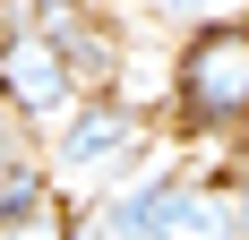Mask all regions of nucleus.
I'll return each instance as SVG.
<instances>
[{
  "instance_id": "6",
  "label": "nucleus",
  "mask_w": 249,
  "mask_h": 240,
  "mask_svg": "<svg viewBox=\"0 0 249 240\" xmlns=\"http://www.w3.org/2000/svg\"><path fill=\"white\" fill-rule=\"evenodd\" d=\"M146 9H155V17H189V26H224L241 0H146Z\"/></svg>"
},
{
  "instance_id": "5",
  "label": "nucleus",
  "mask_w": 249,
  "mask_h": 240,
  "mask_svg": "<svg viewBox=\"0 0 249 240\" xmlns=\"http://www.w3.org/2000/svg\"><path fill=\"white\" fill-rule=\"evenodd\" d=\"M0 240H77V223H69V206H60V197H43L35 215L0 223Z\"/></svg>"
},
{
  "instance_id": "1",
  "label": "nucleus",
  "mask_w": 249,
  "mask_h": 240,
  "mask_svg": "<svg viewBox=\"0 0 249 240\" xmlns=\"http://www.w3.org/2000/svg\"><path fill=\"white\" fill-rule=\"evenodd\" d=\"M172 103H180L189 129H206V137L249 120V26L241 17L189 34V51H180V69H172Z\"/></svg>"
},
{
  "instance_id": "2",
  "label": "nucleus",
  "mask_w": 249,
  "mask_h": 240,
  "mask_svg": "<svg viewBox=\"0 0 249 240\" xmlns=\"http://www.w3.org/2000/svg\"><path fill=\"white\" fill-rule=\"evenodd\" d=\"M146 120L129 112V103H112V95H95L86 112L52 137V171L60 180H121L129 163H146Z\"/></svg>"
},
{
  "instance_id": "4",
  "label": "nucleus",
  "mask_w": 249,
  "mask_h": 240,
  "mask_svg": "<svg viewBox=\"0 0 249 240\" xmlns=\"http://www.w3.org/2000/svg\"><path fill=\"white\" fill-rule=\"evenodd\" d=\"M155 240H232V180H163Z\"/></svg>"
},
{
  "instance_id": "7",
  "label": "nucleus",
  "mask_w": 249,
  "mask_h": 240,
  "mask_svg": "<svg viewBox=\"0 0 249 240\" xmlns=\"http://www.w3.org/2000/svg\"><path fill=\"white\" fill-rule=\"evenodd\" d=\"M232 240H249V146H241V163H232Z\"/></svg>"
},
{
  "instance_id": "3",
  "label": "nucleus",
  "mask_w": 249,
  "mask_h": 240,
  "mask_svg": "<svg viewBox=\"0 0 249 240\" xmlns=\"http://www.w3.org/2000/svg\"><path fill=\"white\" fill-rule=\"evenodd\" d=\"M69 60H60V43H52V34H35V26H26V34H9V43H0V95L18 103L26 120H43V112H60V103H69Z\"/></svg>"
}]
</instances>
